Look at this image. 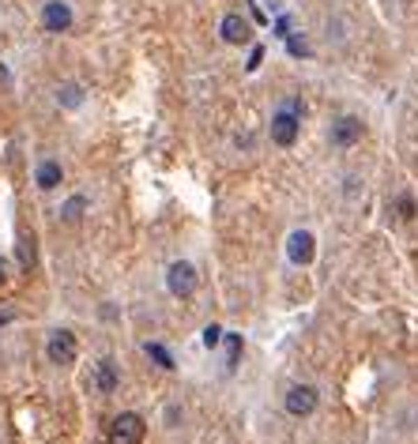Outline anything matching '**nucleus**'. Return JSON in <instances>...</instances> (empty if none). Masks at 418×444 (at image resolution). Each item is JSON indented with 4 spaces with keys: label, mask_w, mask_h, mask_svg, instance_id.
Wrapping results in <instances>:
<instances>
[{
    "label": "nucleus",
    "mask_w": 418,
    "mask_h": 444,
    "mask_svg": "<svg viewBox=\"0 0 418 444\" xmlns=\"http://www.w3.org/2000/svg\"><path fill=\"white\" fill-rule=\"evenodd\" d=\"M196 286H200V275L189 260H178V264L166 267V290H170L173 298H192Z\"/></svg>",
    "instance_id": "obj_1"
},
{
    "label": "nucleus",
    "mask_w": 418,
    "mask_h": 444,
    "mask_svg": "<svg viewBox=\"0 0 418 444\" xmlns=\"http://www.w3.org/2000/svg\"><path fill=\"white\" fill-rule=\"evenodd\" d=\"M298 121H302V106H298V102H291V106L279 109V113L272 117V143L291 147L294 140H298Z\"/></svg>",
    "instance_id": "obj_2"
},
{
    "label": "nucleus",
    "mask_w": 418,
    "mask_h": 444,
    "mask_svg": "<svg viewBox=\"0 0 418 444\" xmlns=\"http://www.w3.org/2000/svg\"><path fill=\"white\" fill-rule=\"evenodd\" d=\"M144 433H147L144 418L132 414V411H125V414L114 418V425H109V444H144Z\"/></svg>",
    "instance_id": "obj_3"
},
{
    "label": "nucleus",
    "mask_w": 418,
    "mask_h": 444,
    "mask_svg": "<svg viewBox=\"0 0 418 444\" xmlns=\"http://www.w3.org/2000/svg\"><path fill=\"white\" fill-rule=\"evenodd\" d=\"M76 354H79V343H76V335H72L68 328H57L49 335V343H45V358H49L53 365H72Z\"/></svg>",
    "instance_id": "obj_4"
},
{
    "label": "nucleus",
    "mask_w": 418,
    "mask_h": 444,
    "mask_svg": "<svg viewBox=\"0 0 418 444\" xmlns=\"http://www.w3.org/2000/svg\"><path fill=\"white\" fill-rule=\"evenodd\" d=\"M286 414H294V418H305V414H313L317 411V388L313 384H294L291 392H286Z\"/></svg>",
    "instance_id": "obj_5"
},
{
    "label": "nucleus",
    "mask_w": 418,
    "mask_h": 444,
    "mask_svg": "<svg viewBox=\"0 0 418 444\" xmlns=\"http://www.w3.org/2000/svg\"><path fill=\"white\" fill-rule=\"evenodd\" d=\"M286 256H291V264H313V256H317V237L309 234V230H294L291 237H286Z\"/></svg>",
    "instance_id": "obj_6"
},
{
    "label": "nucleus",
    "mask_w": 418,
    "mask_h": 444,
    "mask_svg": "<svg viewBox=\"0 0 418 444\" xmlns=\"http://www.w3.org/2000/svg\"><path fill=\"white\" fill-rule=\"evenodd\" d=\"M42 26H45L49 34L72 31V8L64 4V0H49V4L42 8Z\"/></svg>",
    "instance_id": "obj_7"
},
{
    "label": "nucleus",
    "mask_w": 418,
    "mask_h": 444,
    "mask_svg": "<svg viewBox=\"0 0 418 444\" xmlns=\"http://www.w3.org/2000/svg\"><path fill=\"white\" fill-rule=\"evenodd\" d=\"M362 140V121L358 117H339L332 125V147H355Z\"/></svg>",
    "instance_id": "obj_8"
},
{
    "label": "nucleus",
    "mask_w": 418,
    "mask_h": 444,
    "mask_svg": "<svg viewBox=\"0 0 418 444\" xmlns=\"http://www.w3.org/2000/svg\"><path fill=\"white\" fill-rule=\"evenodd\" d=\"M219 34H222V42H226V45H245V42H249V34H253V31H249V23L241 19V15H234V12H230V15H222Z\"/></svg>",
    "instance_id": "obj_9"
},
{
    "label": "nucleus",
    "mask_w": 418,
    "mask_h": 444,
    "mask_svg": "<svg viewBox=\"0 0 418 444\" xmlns=\"http://www.w3.org/2000/svg\"><path fill=\"white\" fill-rule=\"evenodd\" d=\"M117 384H121V376H117L114 358H102V362L95 365V388L102 395H109V392H117Z\"/></svg>",
    "instance_id": "obj_10"
},
{
    "label": "nucleus",
    "mask_w": 418,
    "mask_h": 444,
    "mask_svg": "<svg viewBox=\"0 0 418 444\" xmlns=\"http://www.w3.org/2000/svg\"><path fill=\"white\" fill-rule=\"evenodd\" d=\"M34 181H38V189H42V192L57 189V184L64 181L61 162H57V159H45V162H38V170H34Z\"/></svg>",
    "instance_id": "obj_11"
},
{
    "label": "nucleus",
    "mask_w": 418,
    "mask_h": 444,
    "mask_svg": "<svg viewBox=\"0 0 418 444\" xmlns=\"http://www.w3.org/2000/svg\"><path fill=\"white\" fill-rule=\"evenodd\" d=\"M57 102L64 109L83 106V87H79V83H61V87H57Z\"/></svg>",
    "instance_id": "obj_12"
},
{
    "label": "nucleus",
    "mask_w": 418,
    "mask_h": 444,
    "mask_svg": "<svg viewBox=\"0 0 418 444\" xmlns=\"http://www.w3.org/2000/svg\"><path fill=\"white\" fill-rule=\"evenodd\" d=\"M87 207H91V200H87V196H72L68 203H61V219H64V222H79Z\"/></svg>",
    "instance_id": "obj_13"
},
{
    "label": "nucleus",
    "mask_w": 418,
    "mask_h": 444,
    "mask_svg": "<svg viewBox=\"0 0 418 444\" xmlns=\"http://www.w3.org/2000/svg\"><path fill=\"white\" fill-rule=\"evenodd\" d=\"M34 264V234H23L20 237V267H31Z\"/></svg>",
    "instance_id": "obj_14"
},
{
    "label": "nucleus",
    "mask_w": 418,
    "mask_h": 444,
    "mask_svg": "<svg viewBox=\"0 0 418 444\" xmlns=\"http://www.w3.org/2000/svg\"><path fill=\"white\" fill-rule=\"evenodd\" d=\"M144 350H147V358H155V362H159L162 369H173V358H170V350H166V347H159V343H147Z\"/></svg>",
    "instance_id": "obj_15"
},
{
    "label": "nucleus",
    "mask_w": 418,
    "mask_h": 444,
    "mask_svg": "<svg viewBox=\"0 0 418 444\" xmlns=\"http://www.w3.org/2000/svg\"><path fill=\"white\" fill-rule=\"evenodd\" d=\"M222 343V328L219 324H208V328H203V347H219Z\"/></svg>",
    "instance_id": "obj_16"
},
{
    "label": "nucleus",
    "mask_w": 418,
    "mask_h": 444,
    "mask_svg": "<svg viewBox=\"0 0 418 444\" xmlns=\"http://www.w3.org/2000/svg\"><path fill=\"white\" fill-rule=\"evenodd\" d=\"M286 49H291L294 57H309V45H305L302 38H286Z\"/></svg>",
    "instance_id": "obj_17"
},
{
    "label": "nucleus",
    "mask_w": 418,
    "mask_h": 444,
    "mask_svg": "<svg viewBox=\"0 0 418 444\" xmlns=\"http://www.w3.org/2000/svg\"><path fill=\"white\" fill-rule=\"evenodd\" d=\"M399 215H403V219H415V200H411V196H399Z\"/></svg>",
    "instance_id": "obj_18"
},
{
    "label": "nucleus",
    "mask_w": 418,
    "mask_h": 444,
    "mask_svg": "<svg viewBox=\"0 0 418 444\" xmlns=\"http://www.w3.org/2000/svg\"><path fill=\"white\" fill-rule=\"evenodd\" d=\"M260 61H264V49L256 45V49L249 53V72H256V68H260Z\"/></svg>",
    "instance_id": "obj_19"
},
{
    "label": "nucleus",
    "mask_w": 418,
    "mask_h": 444,
    "mask_svg": "<svg viewBox=\"0 0 418 444\" xmlns=\"http://www.w3.org/2000/svg\"><path fill=\"white\" fill-rule=\"evenodd\" d=\"M15 320V312L12 309H0V324H12Z\"/></svg>",
    "instance_id": "obj_20"
},
{
    "label": "nucleus",
    "mask_w": 418,
    "mask_h": 444,
    "mask_svg": "<svg viewBox=\"0 0 418 444\" xmlns=\"http://www.w3.org/2000/svg\"><path fill=\"white\" fill-rule=\"evenodd\" d=\"M0 283H4V264H0Z\"/></svg>",
    "instance_id": "obj_21"
}]
</instances>
